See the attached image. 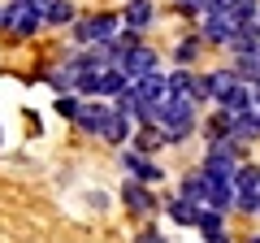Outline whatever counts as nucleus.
<instances>
[{"label":"nucleus","instance_id":"obj_17","mask_svg":"<svg viewBox=\"0 0 260 243\" xmlns=\"http://www.w3.org/2000/svg\"><path fill=\"white\" fill-rule=\"evenodd\" d=\"M234 78L256 83V78H260V56H234Z\"/></svg>","mask_w":260,"mask_h":243},{"label":"nucleus","instance_id":"obj_11","mask_svg":"<svg viewBox=\"0 0 260 243\" xmlns=\"http://www.w3.org/2000/svg\"><path fill=\"white\" fill-rule=\"evenodd\" d=\"M182 200H191V204L208 200V174H204V169H200V174H186V178H182Z\"/></svg>","mask_w":260,"mask_h":243},{"label":"nucleus","instance_id":"obj_15","mask_svg":"<svg viewBox=\"0 0 260 243\" xmlns=\"http://www.w3.org/2000/svg\"><path fill=\"white\" fill-rule=\"evenodd\" d=\"M234 191H260V169L256 165L234 169Z\"/></svg>","mask_w":260,"mask_h":243},{"label":"nucleus","instance_id":"obj_8","mask_svg":"<svg viewBox=\"0 0 260 243\" xmlns=\"http://www.w3.org/2000/svg\"><path fill=\"white\" fill-rule=\"evenodd\" d=\"M95 92H100V96H117V92H126V74H121L117 66H104L100 74H95Z\"/></svg>","mask_w":260,"mask_h":243},{"label":"nucleus","instance_id":"obj_28","mask_svg":"<svg viewBox=\"0 0 260 243\" xmlns=\"http://www.w3.org/2000/svg\"><path fill=\"white\" fill-rule=\"evenodd\" d=\"M256 22H260V18H256Z\"/></svg>","mask_w":260,"mask_h":243},{"label":"nucleus","instance_id":"obj_4","mask_svg":"<svg viewBox=\"0 0 260 243\" xmlns=\"http://www.w3.org/2000/svg\"><path fill=\"white\" fill-rule=\"evenodd\" d=\"M121 165H126L130 178H139V183H160V169L152 165L143 152H121Z\"/></svg>","mask_w":260,"mask_h":243},{"label":"nucleus","instance_id":"obj_10","mask_svg":"<svg viewBox=\"0 0 260 243\" xmlns=\"http://www.w3.org/2000/svg\"><path fill=\"white\" fill-rule=\"evenodd\" d=\"M152 18H156V13H152V0H130V5H126V26L130 31L152 26Z\"/></svg>","mask_w":260,"mask_h":243},{"label":"nucleus","instance_id":"obj_23","mask_svg":"<svg viewBox=\"0 0 260 243\" xmlns=\"http://www.w3.org/2000/svg\"><path fill=\"white\" fill-rule=\"evenodd\" d=\"M251 100H256V104H260V78H256V87H251Z\"/></svg>","mask_w":260,"mask_h":243},{"label":"nucleus","instance_id":"obj_7","mask_svg":"<svg viewBox=\"0 0 260 243\" xmlns=\"http://www.w3.org/2000/svg\"><path fill=\"white\" fill-rule=\"evenodd\" d=\"M126 135H130V117H126V113H117V109H109V117H104V126H100V139L121 143Z\"/></svg>","mask_w":260,"mask_h":243},{"label":"nucleus","instance_id":"obj_16","mask_svg":"<svg viewBox=\"0 0 260 243\" xmlns=\"http://www.w3.org/2000/svg\"><path fill=\"white\" fill-rule=\"evenodd\" d=\"M169 217H174V222H182V226H195V217H200V208H195L191 200H182V196H178L174 204H169Z\"/></svg>","mask_w":260,"mask_h":243},{"label":"nucleus","instance_id":"obj_21","mask_svg":"<svg viewBox=\"0 0 260 243\" xmlns=\"http://www.w3.org/2000/svg\"><path fill=\"white\" fill-rule=\"evenodd\" d=\"M56 113L74 122V117H78V96H56Z\"/></svg>","mask_w":260,"mask_h":243},{"label":"nucleus","instance_id":"obj_9","mask_svg":"<svg viewBox=\"0 0 260 243\" xmlns=\"http://www.w3.org/2000/svg\"><path fill=\"white\" fill-rule=\"evenodd\" d=\"M221 109H225V113H234V117H239V113H251V92H247L243 83H234L230 92L221 96Z\"/></svg>","mask_w":260,"mask_h":243},{"label":"nucleus","instance_id":"obj_3","mask_svg":"<svg viewBox=\"0 0 260 243\" xmlns=\"http://www.w3.org/2000/svg\"><path fill=\"white\" fill-rule=\"evenodd\" d=\"M234 26H239V22H234L230 13H208V18H204V39L225 48V44H230V35H234Z\"/></svg>","mask_w":260,"mask_h":243},{"label":"nucleus","instance_id":"obj_22","mask_svg":"<svg viewBox=\"0 0 260 243\" xmlns=\"http://www.w3.org/2000/svg\"><path fill=\"white\" fill-rule=\"evenodd\" d=\"M135 243H165V234L148 226V230H139V234H135Z\"/></svg>","mask_w":260,"mask_h":243},{"label":"nucleus","instance_id":"obj_25","mask_svg":"<svg viewBox=\"0 0 260 243\" xmlns=\"http://www.w3.org/2000/svg\"><path fill=\"white\" fill-rule=\"evenodd\" d=\"M0 22H5V5H0Z\"/></svg>","mask_w":260,"mask_h":243},{"label":"nucleus","instance_id":"obj_6","mask_svg":"<svg viewBox=\"0 0 260 243\" xmlns=\"http://www.w3.org/2000/svg\"><path fill=\"white\" fill-rule=\"evenodd\" d=\"M104 117H109V104H78V131H87V135H100V126H104Z\"/></svg>","mask_w":260,"mask_h":243},{"label":"nucleus","instance_id":"obj_1","mask_svg":"<svg viewBox=\"0 0 260 243\" xmlns=\"http://www.w3.org/2000/svg\"><path fill=\"white\" fill-rule=\"evenodd\" d=\"M117 70L130 78V83H135V78H143V74H152V70H156V52H152V48H143V44H135L126 56H121Z\"/></svg>","mask_w":260,"mask_h":243},{"label":"nucleus","instance_id":"obj_20","mask_svg":"<svg viewBox=\"0 0 260 243\" xmlns=\"http://www.w3.org/2000/svg\"><path fill=\"white\" fill-rule=\"evenodd\" d=\"M234 204L243 213H260V191H234Z\"/></svg>","mask_w":260,"mask_h":243},{"label":"nucleus","instance_id":"obj_19","mask_svg":"<svg viewBox=\"0 0 260 243\" xmlns=\"http://www.w3.org/2000/svg\"><path fill=\"white\" fill-rule=\"evenodd\" d=\"M221 222H225V217H221V208H204V213L195 217V226H200L204 234H221Z\"/></svg>","mask_w":260,"mask_h":243},{"label":"nucleus","instance_id":"obj_27","mask_svg":"<svg viewBox=\"0 0 260 243\" xmlns=\"http://www.w3.org/2000/svg\"><path fill=\"white\" fill-rule=\"evenodd\" d=\"M247 243H260V234H256V239H247Z\"/></svg>","mask_w":260,"mask_h":243},{"label":"nucleus","instance_id":"obj_24","mask_svg":"<svg viewBox=\"0 0 260 243\" xmlns=\"http://www.w3.org/2000/svg\"><path fill=\"white\" fill-rule=\"evenodd\" d=\"M251 117H256V131H260V109H256V113H251Z\"/></svg>","mask_w":260,"mask_h":243},{"label":"nucleus","instance_id":"obj_29","mask_svg":"<svg viewBox=\"0 0 260 243\" xmlns=\"http://www.w3.org/2000/svg\"><path fill=\"white\" fill-rule=\"evenodd\" d=\"M256 56H260V52H256Z\"/></svg>","mask_w":260,"mask_h":243},{"label":"nucleus","instance_id":"obj_5","mask_svg":"<svg viewBox=\"0 0 260 243\" xmlns=\"http://www.w3.org/2000/svg\"><path fill=\"white\" fill-rule=\"evenodd\" d=\"M130 87H135V92H139L148 104H160V100L169 96V78H160L156 70H152V74H143V78H135Z\"/></svg>","mask_w":260,"mask_h":243},{"label":"nucleus","instance_id":"obj_14","mask_svg":"<svg viewBox=\"0 0 260 243\" xmlns=\"http://www.w3.org/2000/svg\"><path fill=\"white\" fill-rule=\"evenodd\" d=\"M200 48H204V35H186L182 44L174 48V61H178V66H191L195 56H200Z\"/></svg>","mask_w":260,"mask_h":243},{"label":"nucleus","instance_id":"obj_2","mask_svg":"<svg viewBox=\"0 0 260 243\" xmlns=\"http://www.w3.org/2000/svg\"><path fill=\"white\" fill-rule=\"evenodd\" d=\"M121 200H126L130 213H152V208H156V200H152L148 183H139V178H130L126 187H121Z\"/></svg>","mask_w":260,"mask_h":243},{"label":"nucleus","instance_id":"obj_26","mask_svg":"<svg viewBox=\"0 0 260 243\" xmlns=\"http://www.w3.org/2000/svg\"><path fill=\"white\" fill-rule=\"evenodd\" d=\"M0 148H5V131H0Z\"/></svg>","mask_w":260,"mask_h":243},{"label":"nucleus","instance_id":"obj_13","mask_svg":"<svg viewBox=\"0 0 260 243\" xmlns=\"http://www.w3.org/2000/svg\"><path fill=\"white\" fill-rule=\"evenodd\" d=\"M130 148H139V152H156V148H165V131H156L152 122H143V131H139V139L130 143Z\"/></svg>","mask_w":260,"mask_h":243},{"label":"nucleus","instance_id":"obj_18","mask_svg":"<svg viewBox=\"0 0 260 243\" xmlns=\"http://www.w3.org/2000/svg\"><path fill=\"white\" fill-rule=\"evenodd\" d=\"M234 83H239V78H234V70H217V74H208V87H213V100H221V96L230 92Z\"/></svg>","mask_w":260,"mask_h":243},{"label":"nucleus","instance_id":"obj_12","mask_svg":"<svg viewBox=\"0 0 260 243\" xmlns=\"http://www.w3.org/2000/svg\"><path fill=\"white\" fill-rule=\"evenodd\" d=\"M44 22H52V26L74 22V5L70 0H44Z\"/></svg>","mask_w":260,"mask_h":243}]
</instances>
